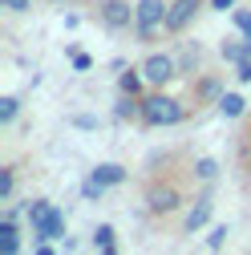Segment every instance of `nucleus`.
I'll use <instances>...</instances> for the list:
<instances>
[{
    "label": "nucleus",
    "mask_w": 251,
    "mask_h": 255,
    "mask_svg": "<svg viewBox=\"0 0 251 255\" xmlns=\"http://www.w3.org/2000/svg\"><path fill=\"white\" fill-rule=\"evenodd\" d=\"M186 118V102L170 98L166 89H146L142 93V126L146 130H166Z\"/></svg>",
    "instance_id": "f257e3e1"
},
{
    "label": "nucleus",
    "mask_w": 251,
    "mask_h": 255,
    "mask_svg": "<svg viewBox=\"0 0 251 255\" xmlns=\"http://www.w3.org/2000/svg\"><path fill=\"white\" fill-rule=\"evenodd\" d=\"M166 12H170V0H138V8H134V33H138L142 45H150L166 28Z\"/></svg>",
    "instance_id": "f03ea898"
},
{
    "label": "nucleus",
    "mask_w": 251,
    "mask_h": 255,
    "mask_svg": "<svg viewBox=\"0 0 251 255\" xmlns=\"http://www.w3.org/2000/svg\"><path fill=\"white\" fill-rule=\"evenodd\" d=\"M142 73H146L150 89H166L174 77H182L174 53H146V57H142Z\"/></svg>",
    "instance_id": "7ed1b4c3"
},
{
    "label": "nucleus",
    "mask_w": 251,
    "mask_h": 255,
    "mask_svg": "<svg viewBox=\"0 0 251 255\" xmlns=\"http://www.w3.org/2000/svg\"><path fill=\"white\" fill-rule=\"evenodd\" d=\"M186 207V199H182V190L174 186V182H150L146 186V211L150 215H174V211H182Z\"/></svg>",
    "instance_id": "20e7f679"
},
{
    "label": "nucleus",
    "mask_w": 251,
    "mask_h": 255,
    "mask_svg": "<svg viewBox=\"0 0 251 255\" xmlns=\"http://www.w3.org/2000/svg\"><path fill=\"white\" fill-rule=\"evenodd\" d=\"M203 4H207V0H170V12H166V28H162V33L166 37H182L186 28L195 24V16L203 12Z\"/></svg>",
    "instance_id": "39448f33"
},
{
    "label": "nucleus",
    "mask_w": 251,
    "mask_h": 255,
    "mask_svg": "<svg viewBox=\"0 0 251 255\" xmlns=\"http://www.w3.org/2000/svg\"><path fill=\"white\" fill-rule=\"evenodd\" d=\"M134 8L138 4H130V0H98V20L110 33H126L134 24Z\"/></svg>",
    "instance_id": "423d86ee"
},
{
    "label": "nucleus",
    "mask_w": 251,
    "mask_h": 255,
    "mask_svg": "<svg viewBox=\"0 0 251 255\" xmlns=\"http://www.w3.org/2000/svg\"><path fill=\"white\" fill-rule=\"evenodd\" d=\"M211 215H215V195H211V186L203 190V195L186 207V219H182V235H195V231H203L207 223H211Z\"/></svg>",
    "instance_id": "0eeeda50"
},
{
    "label": "nucleus",
    "mask_w": 251,
    "mask_h": 255,
    "mask_svg": "<svg viewBox=\"0 0 251 255\" xmlns=\"http://www.w3.org/2000/svg\"><path fill=\"white\" fill-rule=\"evenodd\" d=\"M33 227V239H49V243H61L65 239V211H61L57 203L37 219V223H28Z\"/></svg>",
    "instance_id": "6e6552de"
},
{
    "label": "nucleus",
    "mask_w": 251,
    "mask_h": 255,
    "mask_svg": "<svg viewBox=\"0 0 251 255\" xmlns=\"http://www.w3.org/2000/svg\"><path fill=\"white\" fill-rule=\"evenodd\" d=\"M223 77L219 73H203L199 81H191V102L195 106H219V98H223Z\"/></svg>",
    "instance_id": "1a4fd4ad"
},
{
    "label": "nucleus",
    "mask_w": 251,
    "mask_h": 255,
    "mask_svg": "<svg viewBox=\"0 0 251 255\" xmlns=\"http://www.w3.org/2000/svg\"><path fill=\"white\" fill-rule=\"evenodd\" d=\"M89 174H93V178H98L102 186H110V190H114V186H122L126 178H130V170H126L122 162H98V166H93Z\"/></svg>",
    "instance_id": "9d476101"
},
{
    "label": "nucleus",
    "mask_w": 251,
    "mask_h": 255,
    "mask_svg": "<svg viewBox=\"0 0 251 255\" xmlns=\"http://www.w3.org/2000/svg\"><path fill=\"white\" fill-rule=\"evenodd\" d=\"M114 118L118 122H142V98L138 93H122L114 102Z\"/></svg>",
    "instance_id": "9b49d317"
},
{
    "label": "nucleus",
    "mask_w": 251,
    "mask_h": 255,
    "mask_svg": "<svg viewBox=\"0 0 251 255\" xmlns=\"http://www.w3.org/2000/svg\"><path fill=\"white\" fill-rule=\"evenodd\" d=\"M89 247L102 251V255H114V251H118V231L110 227V223H98V227H93V235H89Z\"/></svg>",
    "instance_id": "f8f14e48"
},
{
    "label": "nucleus",
    "mask_w": 251,
    "mask_h": 255,
    "mask_svg": "<svg viewBox=\"0 0 251 255\" xmlns=\"http://www.w3.org/2000/svg\"><path fill=\"white\" fill-rule=\"evenodd\" d=\"M146 89H150V81H146L142 65H138V69H122V73H118V93H138V98H142Z\"/></svg>",
    "instance_id": "ddd939ff"
},
{
    "label": "nucleus",
    "mask_w": 251,
    "mask_h": 255,
    "mask_svg": "<svg viewBox=\"0 0 251 255\" xmlns=\"http://www.w3.org/2000/svg\"><path fill=\"white\" fill-rule=\"evenodd\" d=\"M20 251V227L16 219H0V255H16Z\"/></svg>",
    "instance_id": "4468645a"
},
{
    "label": "nucleus",
    "mask_w": 251,
    "mask_h": 255,
    "mask_svg": "<svg viewBox=\"0 0 251 255\" xmlns=\"http://www.w3.org/2000/svg\"><path fill=\"white\" fill-rule=\"evenodd\" d=\"M219 114H223L227 122H239L247 114V98L243 93H223V98H219Z\"/></svg>",
    "instance_id": "2eb2a0df"
},
{
    "label": "nucleus",
    "mask_w": 251,
    "mask_h": 255,
    "mask_svg": "<svg viewBox=\"0 0 251 255\" xmlns=\"http://www.w3.org/2000/svg\"><path fill=\"white\" fill-rule=\"evenodd\" d=\"M219 57H223L227 65H239V61L251 57V53H247V41H223V45H219Z\"/></svg>",
    "instance_id": "dca6fc26"
},
{
    "label": "nucleus",
    "mask_w": 251,
    "mask_h": 255,
    "mask_svg": "<svg viewBox=\"0 0 251 255\" xmlns=\"http://www.w3.org/2000/svg\"><path fill=\"white\" fill-rule=\"evenodd\" d=\"M199 57H203V45H199V41H191V45L182 49V57H178V73H182V77H186V73H195Z\"/></svg>",
    "instance_id": "f3484780"
},
{
    "label": "nucleus",
    "mask_w": 251,
    "mask_h": 255,
    "mask_svg": "<svg viewBox=\"0 0 251 255\" xmlns=\"http://www.w3.org/2000/svg\"><path fill=\"white\" fill-rule=\"evenodd\" d=\"M20 118V98L16 93H4V98H0V126H12Z\"/></svg>",
    "instance_id": "a211bd4d"
},
{
    "label": "nucleus",
    "mask_w": 251,
    "mask_h": 255,
    "mask_svg": "<svg viewBox=\"0 0 251 255\" xmlns=\"http://www.w3.org/2000/svg\"><path fill=\"white\" fill-rule=\"evenodd\" d=\"M16 195V166H0V203H12Z\"/></svg>",
    "instance_id": "6ab92c4d"
},
{
    "label": "nucleus",
    "mask_w": 251,
    "mask_h": 255,
    "mask_svg": "<svg viewBox=\"0 0 251 255\" xmlns=\"http://www.w3.org/2000/svg\"><path fill=\"white\" fill-rule=\"evenodd\" d=\"M195 178H199V182H215V178H219V162H215L211 154L195 158Z\"/></svg>",
    "instance_id": "aec40b11"
},
{
    "label": "nucleus",
    "mask_w": 251,
    "mask_h": 255,
    "mask_svg": "<svg viewBox=\"0 0 251 255\" xmlns=\"http://www.w3.org/2000/svg\"><path fill=\"white\" fill-rule=\"evenodd\" d=\"M106 190H110V186H102L98 178L89 174V178L81 182V199H85V203H102V195H106Z\"/></svg>",
    "instance_id": "412c9836"
},
{
    "label": "nucleus",
    "mask_w": 251,
    "mask_h": 255,
    "mask_svg": "<svg viewBox=\"0 0 251 255\" xmlns=\"http://www.w3.org/2000/svg\"><path fill=\"white\" fill-rule=\"evenodd\" d=\"M227 223H215V227H211V235H207V251H223L227 247Z\"/></svg>",
    "instance_id": "4be33fe9"
},
{
    "label": "nucleus",
    "mask_w": 251,
    "mask_h": 255,
    "mask_svg": "<svg viewBox=\"0 0 251 255\" xmlns=\"http://www.w3.org/2000/svg\"><path fill=\"white\" fill-rule=\"evenodd\" d=\"M65 53H69V61H73V69H77V73H85V69H93V57H89V53H81V49H73V45H69Z\"/></svg>",
    "instance_id": "5701e85b"
},
{
    "label": "nucleus",
    "mask_w": 251,
    "mask_h": 255,
    "mask_svg": "<svg viewBox=\"0 0 251 255\" xmlns=\"http://www.w3.org/2000/svg\"><path fill=\"white\" fill-rule=\"evenodd\" d=\"M231 24L247 37V33H251V8H235V12H231Z\"/></svg>",
    "instance_id": "b1692460"
},
{
    "label": "nucleus",
    "mask_w": 251,
    "mask_h": 255,
    "mask_svg": "<svg viewBox=\"0 0 251 255\" xmlns=\"http://www.w3.org/2000/svg\"><path fill=\"white\" fill-rule=\"evenodd\" d=\"M0 8H4V12H12V16H20V12H28V8H33V0H0Z\"/></svg>",
    "instance_id": "393cba45"
},
{
    "label": "nucleus",
    "mask_w": 251,
    "mask_h": 255,
    "mask_svg": "<svg viewBox=\"0 0 251 255\" xmlns=\"http://www.w3.org/2000/svg\"><path fill=\"white\" fill-rule=\"evenodd\" d=\"M69 126H77V130H98V118H93V114H73Z\"/></svg>",
    "instance_id": "a878e982"
},
{
    "label": "nucleus",
    "mask_w": 251,
    "mask_h": 255,
    "mask_svg": "<svg viewBox=\"0 0 251 255\" xmlns=\"http://www.w3.org/2000/svg\"><path fill=\"white\" fill-rule=\"evenodd\" d=\"M235 77H239L243 85H251V57H243L239 65H235Z\"/></svg>",
    "instance_id": "bb28decb"
},
{
    "label": "nucleus",
    "mask_w": 251,
    "mask_h": 255,
    "mask_svg": "<svg viewBox=\"0 0 251 255\" xmlns=\"http://www.w3.org/2000/svg\"><path fill=\"white\" fill-rule=\"evenodd\" d=\"M215 12H235V0H207Z\"/></svg>",
    "instance_id": "cd10ccee"
},
{
    "label": "nucleus",
    "mask_w": 251,
    "mask_h": 255,
    "mask_svg": "<svg viewBox=\"0 0 251 255\" xmlns=\"http://www.w3.org/2000/svg\"><path fill=\"white\" fill-rule=\"evenodd\" d=\"M243 41H247V53H251V33H247V37H243Z\"/></svg>",
    "instance_id": "c85d7f7f"
},
{
    "label": "nucleus",
    "mask_w": 251,
    "mask_h": 255,
    "mask_svg": "<svg viewBox=\"0 0 251 255\" xmlns=\"http://www.w3.org/2000/svg\"><path fill=\"white\" fill-rule=\"evenodd\" d=\"M53 4H73V0H53Z\"/></svg>",
    "instance_id": "c756f323"
},
{
    "label": "nucleus",
    "mask_w": 251,
    "mask_h": 255,
    "mask_svg": "<svg viewBox=\"0 0 251 255\" xmlns=\"http://www.w3.org/2000/svg\"><path fill=\"white\" fill-rule=\"evenodd\" d=\"M247 174H251V158H247Z\"/></svg>",
    "instance_id": "7c9ffc66"
}]
</instances>
